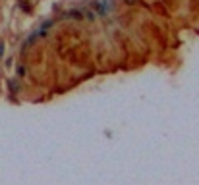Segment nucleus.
I'll return each instance as SVG.
<instances>
[{"label":"nucleus","instance_id":"nucleus-2","mask_svg":"<svg viewBox=\"0 0 199 185\" xmlns=\"http://www.w3.org/2000/svg\"><path fill=\"white\" fill-rule=\"evenodd\" d=\"M23 73H25V68H23V66H19V68H18V75L23 77Z\"/></svg>","mask_w":199,"mask_h":185},{"label":"nucleus","instance_id":"nucleus-1","mask_svg":"<svg viewBox=\"0 0 199 185\" xmlns=\"http://www.w3.org/2000/svg\"><path fill=\"white\" fill-rule=\"evenodd\" d=\"M110 6H112L110 0H103V2H101V6H99L101 15H107V14H108V10H110Z\"/></svg>","mask_w":199,"mask_h":185},{"label":"nucleus","instance_id":"nucleus-3","mask_svg":"<svg viewBox=\"0 0 199 185\" xmlns=\"http://www.w3.org/2000/svg\"><path fill=\"white\" fill-rule=\"evenodd\" d=\"M2 54H4V44L0 43V58H2Z\"/></svg>","mask_w":199,"mask_h":185}]
</instances>
